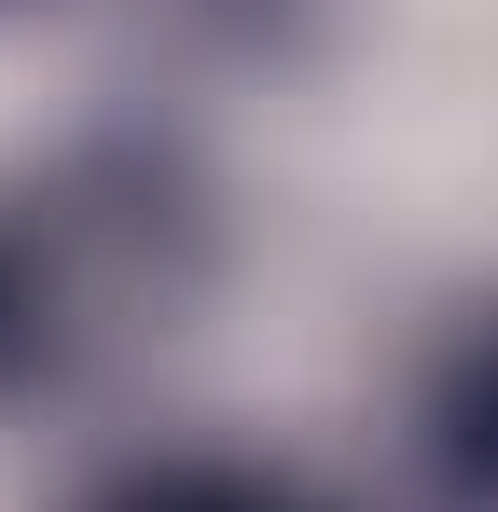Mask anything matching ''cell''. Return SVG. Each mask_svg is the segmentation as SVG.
Listing matches in <instances>:
<instances>
[{
    "label": "cell",
    "mask_w": 498,
    "mask_h": 512,
    "mask_svg": "<svg viewBox=\"0 0 498 512\" xmlns=\"http://www.w3.org/2000/svg\"><path fill=\"white\" fill-rule=\"evenodd\" d=\"M222 277V208L166 139H56L0 167V416L153 360Z\"/></svg>",
    "instance_id": "obj_1"
},
{
    "label": "cell",
    "mask_w": 498,
    "mask_h": 512,
    "mask_svg": "<svg viewBox=\"0 0 498 512\" xmlns=\"http://www.w3.org/2000/svg\"><path fill=\"white\" fill-rule=\"evenodd\" d=\"M415 457L443 512H498V305H471L457 333L429 346V388H415Z\"/></svg>",
    "instance_id": "obj_2"
},
{
    "label": "cell",
    "mask_w": 498,
    "mask_h": 512,
    "mask_svg": "<svg viewBox=\"0 0 498 512\" xmlns=\"http://www.w3.org/2000/svg\"><path fill=\"white\" fill-rule=\"evenodd\" d=\"M83 512H319L277 471H236V457H153V471H111Z\"/></svg>",
    "instance_id": "obj_3"
}]
</instances>
